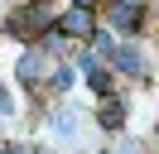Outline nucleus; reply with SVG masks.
Returning a JSON list of instances; mask_svg holds the SVG:
<instances>
[{
  "label": "nucleus",
  "instance_id": "0eeeda50",
  "mask_svg": "<svg viewBox=\"0 0 159 154\" xmlns=\"http://www.w3.org/2000/svg\"><path fill=\"white\" fill-rule=\"evenodd\" d=\"M77 5H92V0H77Z\"/></svg>",
  "mask_w": 159,
  "mask_h": 154
},
{
  "label": "nucleus",
  "instance_id": "39448f33",
  "mask_svg": "<svg viewBox=\"0 0 159 154\" xmlns=\"http://www.w3.org/2000/svg\"><path fill=\"white\" fill-rule=\"evenodd\" d=\"M53 130H58V135L77 130V116H72V111H58V120H53Z\"/></svg>",
  "mask_w": 159,
  "mask_h": 154
},
{
  "label": "nucleus",
  "instance_id": "f03ea898",
  "mask_svg": "<svg viewBox=\"0 0 159 154\" xmlns=\"http://www.w3.org/2000/svg\"><path fill=\"white\" fill-rule=\"evenodd\" d=\"M20 82H24V87H39V82H43V58H39V53H24V58H20Z\"/></svg>",
  "mask_w": 159,
  "mask_h": 154
},
{
  "label": "nucleus",
  "instance_id": "f257e3e1",
  "mask_svg": "<svg viewBox=\"0 0 159 154\" xmlns=\"http://www.w3.org/2000/svg\"><path fill=\"white\" fill-rule=\"evenodd\" d=\"M63 34H77V38L92 34V15H87V5H77V10H68V15H63Z\"/></svg>",
  "mask_w": 159,
  "mask_h": 154
},
{
  "label": "nucleus",
  "instance_id": "7ed1b4c3",
  "mask_svg": "<svg viewBox=\"0 0 159 154\" xmlns=\"http://www.w3.org/2000/svg\"><path fill=\"white\" fill-rule=\"evenodd\" d=\"M120 120H125V111H120V101H106V106H101V125H106V130H116Z\"/></svg>",
  "mask_w": 159,
  "mask_h": 154
},
{
  "label": "nucleus",
  "instance_id": "423d86ee",
  "mask_svg": "<svg viewBox=\"0 0 159 154\" xmlns=\"http://www.w3.org/2000/svg\"><path fill=\"white\" fill-rule=\"evenodd\" d=\"M111 19H116L120 29H130V24H135V10H130V5H120V10H116V15H111Z\"/></svg>",
  "mask_w": 159,
  "mask_h": 154
},
{
  "label": "nucleus",
  "instance_id": "20e7f679",
  "mask_svg": "<svg viewBox=\"0 0 159 154\" xmlns=\"http://www.w3.org/2000/svg\"><path fill=\"white\" fill-rule=\"evenodd\" d=\"M116 67L120 72H140V58L130 53V48H116Z\"/></svg>",
  "mask_w": 159,
  "mask_h": 154
},
{
  "label": "nucleus",
  "instance_id": "6e6552de",
  "mask_svg": "<svg viewBox=\"0 0 159 154\" xmlns=\"http://www.w3.org/2000/svg\"><path fill=\"white\" fill-rule=\"evenodd\" d=\"M0 154H15V149H0Z\"/></svg>",
  "mask_w": 159,
  "mask_h": 154
}]
</instances>
